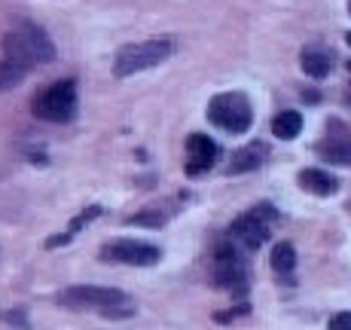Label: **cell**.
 <instances>
[{"label":"cell","instance_id":"16","mask_svg":"<svg viewBox=\"0 0 351 330\" xmlns=\"http://www.w3.org/2000/svg\"><path fill=\"white\" fill-rule=\"evenodd\" d=\"M269 263L278 275H290L296 269V248L293 241H275L269 251Z\"/></svg>","mask_w":351,"mask_h":330},{"label":"cell","instance_id":"27","mask_svg":"<svg viewBox=\"0 0 351 330\" xmlns=\"http://www.w3.org/2000/svg\"><path fill=\"white\" fill-rule=\"evenodd\" d=\"M346 71H348V73H351V62H346Z\"/></svg>","mask_w":351,"mask_h":330},{"label":"cell","instance_id":"7","mask_svg":"<svg viewBox=\"0 0 351 330\" xmlns=\"http://www.w3.org/2000/svg\"><path fill=\"white\" fill-rule=\"evenodd\" d=\"M104 263H125V266H156L162 260V248L141 239H113L98 254Z\"/></svg>","mask_w":351,"mask_h":330},{"label":"cell","instance_id":"20","mask_svg":"<svg viewBox=\"0 0 351 330\" xmlns=\"http://www.w3.org/2000/svg\"><path fill=\"white\" fill-rule=\"evenodd\" d=\"M0 321H10L12 327H19V330H28V312L25 309H10V312H0Z\"/></svg>","mask_w":351,"mask_h":330},{"label":"cell","instance_id":"24","mask_svg":"<svg viewBox=\"0 0 351 330\" xmlns=\"http://www.w3.org/2000/svg\"><path fill=\"white\" fill-rule=\"evenodd\" d=\"M43 147H31V150H28V159H34V163H37V165H46V163H49V159H46L43 156Z\"/></svg>","mask_w":351,"mask_h":330},{"label":"cell","instance_id":"25","mask_svg":"<svg viewBox=\"0 0 351 330\" xmlns=\"http://www.w3.org/2000/svg\"><path fill=\"white\" fill-rule=\"evenodd\" d=\"M302 95H306L308 104H318V101H321V95H318V92H312V89H306V92H302Z\"/></svg>","mask_w":351,"mask_h":330},{"label":"cell","instance_id":"26","mask_svg":"<svg viewBox=\"0 0 351 330\" xmlns=\"http://www.w3.org/2000/svg\"><path fill=\"white\" fill-rule=\"evenodd\" d=\"M346 43H348V46H351V34H346Z\"/></svg>","mask_w":351,"mask_h":330},{"label":"cell","instance_id":"18","mask_svg":"<svg viewBox=\"0 0 351 330\" xmlns=\"http://www.w3.org/2000/svg\"><path fill=\"white\" fill-rule=\"evenodd\" d=\"M247 315H251V303L247 300H239L235 303L232 309H223V312H214V321H217V325H235V321H241V318H247Z\"/></svg>","mask_w":351,"mask_h":330},{"label":"cell","instance_id":"3","mask_svg":"<svg viewBox=\"0 0 351 330\" xmlns=\"http://www.w3.org/2000/svg\"><path fill=\"white\" fill-rule=\"evenodd\" d=\"M171 52H174V43L168 37L144 40V43H128L117 52V58H113V77L125 80V77H132V73L147 71V67H156L165 62Z\"/></svg>","mask_w":351,"mask_h":330},{"label":"cell","instance_id":"8","mask_svg":"<svg viewBox=\"0 0 351 330\" xmlns=\"http://www.w3.org/2000/svg\"><path fill=\"white\" fill-rule=\"evenodd\" d=\"M58 303L64 309H101L117 306V303H128V294L119 287H101V285H73L58 294Z\"/></svg>","mask_w":351,"mask_h":330},{"label":"cell","instance_id":"2","mask_svg":"<svg viewBox=\"0 0 351 330\" xmlns=\"http://www.w3.org/2000/svg\"><path fill=\"white\" fill-rule=\"evenodd\" d=\"M31 113L43 123H71L77 113V80H58L34 95Z\"/></svg>","mask_w":351,"mask_h":330},{"label":"cell","instance_id":"10","mask_svg":"<svg viewBox=\"0 0 351 330\" xmlns=\"http://www.w3.org/2000/svg\"><path fill=\"white\" fill-rule=\"evenodd\" d=\"M217 163V144L208 134H190L186 138V174H205L208 168Z\"/></svg>","mask_w":351,"mask_h":330},{"label":"cell","instance_id":"1","mask_svg":"<svg viewBox=\"0 0 351 330\" xmlns=\"http://www.w3.org/2000/svg\"><path fill=\"white\" fill-rule=\"evenodd\" d=\"M275 224H278V208H275L272 202H256L254 208H247L245 214H239V217L232 220L229 235H232V241L239 248L256 251V248H263L272 239Z\"/></svg>","mask_w":351,"mask_h":330},{"label":"cell","instance_id":"6","mask_svg":"<svg viewBox=\"0 0 351 330\" xmlns=\"http://www.w3.org/2000/svg\"><path fill=\"white\" fill-rule=\"evenodd\" d=\"M214 281H217L223 291H229L235 297V303L247 297V260L245 254L239 251L235 245H223L217 248V266H214Z\"/></svg>","mask_w":351,"mask_h":330},{"label":"cell","instance_id":"13","mask_svg":"<svg viewBox=\"0 0 351 330\" xmlns=\"http://www.w3.org/2000/svg\"><path fill=\"white\" fill-rule=\"evenodd\" d=\"M300 67L308 80H327L333 71V52L324 46H306L300 52Z\"/></svg>","mask_w":351,"mask_h":330},{"label":"cell","instance_id":"19","mask_svg":"<svg viewBox=\"0 0 351 330\" xmlns=\"http://www.w3.org/2000/svg\"><path fill=\"white\" fill-rule=\"evenodd\" d=\"M101 214H104V208H101V205H89V208H83V211H80L77 217H73L71 224H67V233H71V235H77L80 230H86V224H92V220H98Z\"/></svg>","mask_w":351,"mask_h":330},{"label":"cell","instance_id":"12","mask_svg":"<svg viewBox=\"0 0 351 330\" xmlns=\"http://www.w3.org/2000/svg\"><path fill=\"white\" fill-rule=\"evenodd\" d=\"M16 31L22 34V40L28 43V49H31V56L37 58V64H46V62H52V58H56V43H52V37L40 28V25L22 22Z\"/></svg>","mask_w":351,"mask_h":330},{"label":"cell","instance_id":"4","mask_svg":"<svg viewBox=\"0 0 351 330\" xmlns=\"http://www.w3.org/2000/svg\"><path fill=\"white\" fill-rule=\"evenodd\" d=\"M208 123L232 134H245L254 126V104L245 92H220L208 104Z\"/></svg>","mask_w":351,"mask_h":330},{"label":"cell","instance_id":"17","mask_svg":"<svg viewBox=\"0 0 351 330\" xmlns=\"http://www.w3.org/2000/svg\"><path fill=\"white\" fill-rule=\"evenodd\" d=\"M128 226H150V230H162V226H165V214L156 211V208H144V211H138V214L128 217Z\"/></svg>","mask_w":351,"mask_h":330},{"label":"cell","instance_id":"5","mask_svg":"<svg viewBox=\"0 0 351 330\" xmlns=\"http://www.w3.org/2000/svg\"><path fill=\"white\" fill-rule=\"evenodd\" d=\"M0 49H3V58H0V92H6L16 89L31 67H37V58L31 56L28 43L22 40L19 31H6L3 40H0Z\"/></svg>","mask_w":351,"mask_h":330},{"label":"cell","instance_id":"21","mask_svg":"<svg viewBox=\"0 0 351 330\" xmlns=\"http://www.w3.org/2000/svg\"><path fill=\"white\" fill-rule=\"evenodd\" d=\"M327 330H351V309H342V312L330 315Z\"/></svg>","mask_w":351,"mask_h":330},{"label":"cell","instance_id":"15","mask_svg":"<svg viewBox=\"0 0 351 330\" xmlns=\"http://www.w3.org/2000/svg\"><path fill=\"white\" fill-rule=\"evenodd\" d=\"M302 126H306V119H302L300 110H281L278 117L272 119V134L278 141H293L302 134Z\"/></svg>","mask_w":351,"mask_h":330},{"label":"cell","instance_id":"11","mask_svg":"<svg viewBox=\"0 0 351 330\" xmlns=\"http://www.w3.org/2000/svg\"><path fill=\"white\" fill-rule=\"evenodd\" d=\"M296 184H300L308 196H318V199H327V196H336V193H339V178L321 165L302 168V172L296 174Z\"/></svg>","mask_w":351,"mask_h":330},{"label":"cell","instance_id":"22","mask_svg":"<svg viewBox=\"0 0 351 330\" xmlns=\"http://www.w3.org/2000/svg\"><path fill=\"white\" fill-rule=\"evenodd\" d=\"M101 315H104V318H128V315H134V306L132 303H117V306L101 309Z\"/></svg>","mask_w":351,"mask_h":330},{"label":"cell","instance_id":"14","mask_svg":"<svg viewBox=\"0 0 351 330\" xmlns=\"http://www.w3.org/2000/svg\"><path fill=\"white\" fill-rule=\"evenodd\" d=\"M269 156V147L263 144V141H254V144L247 147H239V150L232 153V159H229L226 172L229 174H245V172H256L263 163H266Z\"/></svg>","mask_w":351,"mask_h":330},{"label":"cell","instance_id":"28","mask_svg":"<svg viewBox=\"0 0 351 330\" xmlns=\"http://www.w3.org/2000/svg\"><path fill=\"white\" fill-rule=\"evenodd\" d=\"M348 98H351V89H348Z\"/></svg>","mask_w":351,"mask_h":330},{"label":"cell","instance_id":"23","mask_svg":"<svg viewBox=\"0 0 351 330\" xmlns=\"http://www.w3.org/2000/svg\"><path fill=\"white\" fill-rule=\"evenodd\" d=\"M71 239H73L71 233H62V235H49V239H46V248H49V251H52V248H62V245H67V241H71Z\"/></svg>","mask_w":351,"mask_h":330},{"label":"cell","instance_id":"9","mask_svg":"<svg viewBox=\"0 0 351 330\" xmlns=\"http://www.w3.org/2000/svg\"><path fill=\"white\" fill-rule=\"evenodd\" d=\"M315 153L330 165H346L351 168V126L342 119H327V129L315 144Z\"/></svg>","mask_w":351,"mask_h":330}]
</instances>
